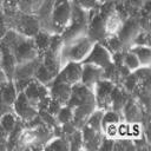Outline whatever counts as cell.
<instances>
[{
    "label": "cell",
    "mask_w": 151,
    "mask_h": 151,
    "mask_svg": "<svg viewBox=\"0 0 151 151\" xmlns=\"http://www.w3.org/2000/svg\"><path fill=\"white\" fill-rule=\"evenodd\" d=\"M8 26H7V22H6V18H5V14L4 12L0 9V40L6 35V33L8 32Z\"/></svg>",
    "instance_id": "cell-48"
},
{
    "label": "cell",
    "mask_w": 151,
    "mask_h": 151,
    "mask_svg": "<svg viewBox=\"0 0 151 151\" xmlns=\"http://www.w3.org/2000/svg\"><path fill=\"white\" fill-rule=\"evenodd\" d=\"M7 80V77H6V74H5V72H4V70L1 68V66H0V84L1 83H4V81H6Z\"/></svg>",
    "instance_id": "cell-52"
},
{
    "label": "cell",
    "mask_w": 151,
    "mask_h": 151,
    "mask_svg": "<svg viewBox=\"0 0 151 151\" xmlns=\"http://www.w3.org/2000/svg\"><path fill=\"white\" fill-rule=\"evenodd\" d=\"M7 138H8V133L0 125V150H7V147H6Z\"/></svg>",
    "instance_id": "cell-49"
},
{
    "label": "cell",
    "mask_w": 151,
    "mask_h": 151,
    "mask_svg": "<svg viewBox=\"0 0 151 151\" xmlns=\"http://www.w3.org/2000/svg\"><path fill=\"white\" fill-rule=\"evenodd\" d=\"M57 118V122L59 125H63V124H66V123H71L72 119H73V110L71 106L68 105H63L61 109L59 110V112L57 113L55 116Z\"/></svg>",
    "instance_id": "cell-36"
},
{
    "label": "cell",
    "mask_w": 151,
    "mask_h": 151,
    "mask_svg": "<svg viewBox=\"0 0 151 151\" xmlns=\"http://www.w3.org/2000/svg\"><path fill=\"white\" fill-rule=\"evenodd\" d=\"M93 44H94V41L87 34L64 42V46L60 51L61 67H63V65H65L66 63H70V61L81 63L90 53Z\"/></svg>",
    "instance_id": "cell-5"
},
{
    "label": "cell",
    "mask_w": 151,
    "mask_h": 151,
    "mask_svg": "<svg viewBox=\"0 0 151 151\" xmlns=\"http://www.w3.org/2000/svg\"><path fill=\"white\" fill-rule=\"evenodd\" d=\"M117 137L119 138H124V137H129V123L125 120H122L118 123V127H117Z\"/></svg>",
    "instance_id": "cell-47"
},
{
    "label": "cell",
    "mask_w": 151,
    "mask_h": 151,
    "mask_svg": "<svg viewBox=\"0 0 151 151\" xmlns=\"http://www.w3.org/2000/svg\"><path fill=\"white\" fill-rule=\"evenodd\" d=\"M114 84L107 79H100L97 81L92 88L96 107L103 111L111 110V92L113 90Z\"/></svg>",
    "instance_id": "cell-10"
},
{
    "label": "cell",
    "mask_w": 151,
    "mask_h": 151,
    "mask_svg": "<svg viewBox=\"0 0 151 151\" xmlns=\"http://www.w3.org/2000/svg\"><path fill=\"white\" fill-rule=\"evenodd\" d=\"M123 19L119 17V14L113 9L111 13H109L104 21V33L106 35H114L118 33L123 25Z\"/></svg>",
    "instance_id": "cell-22"
},
{
    "label": "cell",
    "mask_w": 151,
    "mask_h": 151,
    "mask_svg": "<svg viewBox=\"0 0 151 151\" xmlns=\"http://www.w3.org/2000/svg\"><path fill=\"white\" fill-rule=\"evenodd\" d=\"M26 96V98L35 106L38 107V105L44 101L45 99H47L50 97V92H48V87L44 84H41L40 81H38L37 79H33L27 86L26 88L22 91Z\"/></svg>",
    "instance_id": "cell-15"
},
{
    "label": "cell",
    "mask_w": 151,
    "mask_h": 151,
    "mask_svg": "<svg viewBox=\"0 0 151 151\" xmlns=\"http://www.w3.org/2000/svg\"><path fill=\"white\" fill-rule=\"evenodd\" d=\"M112 63V54L98 41H96L87 54V57L81 61V64H93L103 70Z\"/></svg>",
    "instance_id": "cell-12"
},
{
    "label": "cell",
    "mask_w": 151,
    "mask_h": 151,
    "mask_svg": "<svg viewBox=\"0 0 151 151\" xmlns=\"http://www.w3.org/2000/svg\"><path fill=\"white\" fill-rule=\"evenodd\" d=\"M150 110L145 109L137 99H134L132 96L127 99L126 104L124 105L122 110L123 119L127 123H143L144 126L149 127V116Z\"/></svg>",
    "instance_id": "cell-8"
},
{
    "label": "cell",
    "mask_w": 151,
    "mask_h": 151,
    "mask_svg": "<svg viewBox=\"0 0 151 151\" xmlns=\"http://www.w3.org/2000/svg\"><path fill=\"white\" fill-rule=\"evenodd\" d=\"M113 143H114V138H110V137L103 136L98 150H100V151H112V149H113Z\"/></svg>",
    "instance_id": "cell-45"
},
{
    "label": "cell",
    "mask_w": 151,
    "mask_h": 151,
    "mask_svg": "<svg viewBox=\"0 0 151 151\" xmlns=\"http://www.w3.org/2000/svg\"><path fill=\"white\" fill-rule=\"evenodd\" d=\"M0 58H1V47H0Z\"/></svg>",
    "instance_id": "cell-54"
},
{
    "label": "cell",
    "mask_w": 151,
    "mask_h": 151,
    "mask_svg": "<svg viewBox=\"0 0 151 151\" xmlns=\"http://www.w3.org/2000/svg\"><path fill=\"white\" fill-rule=\"evenodd\" d=\"M0 47H1V58H0V66L4 70L7 80H12L13 79V73L17 66V60L12 53V51L9 50V47L2 42L0 40Z\"/></svg>",
    "instance_id": "cell-20"
},
{
    "label": "cell",
    "mask_w": 151,
    "mask_h": 151,
    "mask_svg": "<svg viewBox=\"0 0 151 151\" xmlns=\"http://www.w3.org/2000/svg\"><path fill=\"white\" fill-rule=\"evenodd\" d=\"M81 130V134H83V150H87V151H94L99 149L101 138H103V132L96 131L94 129L87 126V125H83L80 127Z\"/></svg>",
    "instance_id": "cell-18"
},
{
    "label": "cell",
    "mask_w": 151,
    "mask_h": 151,
    "mask_svg": "<svg viewBox=\"0 0 151 151\" xmlns=\"http://www.w3.org/2000/svg\"><path fill=\"white\" fill-rule=\"evenodd\" d=\"M71 88H72L71 85L53 79L52 83L48 85L50 97H51L52 99L57 100L59 104H61V105H66L67 101H68V99H70Z\"/></svg>",
    "instance_id": "cell-17"
},
{
    "label": "cell",
    "mask_w": 151,
    "mask_h": 151,
    "mask_svg": "<svg viewBox=\"0 0 151 151\" xmlns=\"http://www.w3.org/2000/svg\"><path fill=\"white\" fill-rule=\"evenodd\" d=\"M123 64H124V66L127 67L131 72H133V71H136L137 68L140 67L139 60L137 59V57H136L129 48L123 50Z\"/></svg>",
    "instance_id": "cell-33"
},
{
    "label": "cell",
    "mask_w": 151,
    "mask_h": 151,
    "mask_svg": "<svg viewBox=\"0 0 151 151\" xmlns=\"http://www.w3.org/2000/svg\"><path fill=\"white\" fill-rule=\"evenodd\" d=\"M113 151H132L134 150V145L132 142V138L124 137V138H114L113 143Z\"/></svg>",
    "instance_id": "cell-34"
},
{
    "label": "cell",
    "mask_w": 151,
    "mask_h": 151,
    "mask_svg": "<svg viewBox=\"0 0 151 151\" xmlns=\"http://www.w3.org/2000/svg\"><path fill=\"white\" fill-rule=\"evenodd\" d=\"M117 127H118V123H110V124H105L101 127V132L104 136L110 137V138H117Z\"/></svg>",
    "instance_id": "cell-44"
},
{
    "label": "cell",
    "mask_w": 151,
    "mask_h": 151,
    "mask_svg": "<svg viewBox=\"0 0 151 151\" xmlns=\"http://www.w3.org/2000/svg\"><path fill=\"white\" fill-rule=\"evenodd\" d=\"M139 17H129L123 21V25L117 33V37L120 39L125 48H129L132 39L136 37V34L142 29L139 25Z\"/></svg>",
    "instance_id": "cell-14"
},
{
    "label": "cell",
    "mask_w": 151,
    "mask_h": 151,
    "mask_svg": "<svg viewBox=\"0 0 151 151\" xmlns=\"http://www.w3.org/2000/svg\"><path fill=\"white\" fill-rule=\"evenodd\" d=\"M72 4L79 6L80 8L85 9V11H90L93 8H97L100 4L98 2V0H71Z\"/></svg>",
    "instance_id": "cell-43"
},
{
    "label": "cell",
    "mask_w": 151,
    "mask_h": 151,
    "mask_svg": "<svg viewBox=\"0 0 151 151\" xmlns=\"http://www.w3.org/2000/svg\"><path fill=\"white\" fill-rule=\"evenodd\" d=\"M81 63H76V61H70L63 65L60 68L59 73L55 76V80L63 81L65 84H68L71 86L80 83V77H81Z\"/></svg>",
    "instance_id": "cell-13"
},
{
    "label": "cell",
    "mask_w": 151,
    "mask_h": 151,
    "mask_svg": "<svg viewBox=\"0 0 151 151\" xmlns=\"http://www.w3.org/2000/svg\"><path fill=\"white\" fill-rule=\"evenodd\" d=\"M98 42H100L111 54H113L114 52L125 50L123 42H122L120 39L117 37V34H114V35H106V37H104V38H103L100 41H98Z\"/></svg>",
    "instance_id": "cell-28"
},
{
    "label": "cell",
    "mask_w": 151,
    "mask_h": 151,
    "mask_svg": "<svg viewBox=\"0 0 151 151\" xmlns=\"http://www.w3.org/2000/svg\"><path fill=\"white\" fill-rule=\"evenodd\" d=\"M54 0H44L38 11L35 12V15L39 21L40 29L48 32L52 34V9H53Z\"/></svg>",
    "instance_id": "cell-16"
},
{
    "label": "cell",
    "mask_w": 151,
    "mask_h": 151,
    "mask_svg": "<svg viewBox=\"0 0 151 151\" xmlns=\"http://www.w3.org/2000/svg\"><path fill=\"white\" fill-rule=\"evenodd\" d=\"M39 63H40V59L35 58V59H32L28 61L17 64L12 80H13L18 92H22L26 88V86L34 79V73L37 71Z\"/></svg>",
    "instance_id": "cell-7"
},
{
    "label": "cell",
    "mask_w": 151,
    "mask_h": 151,
    "mask_svg": "<svg viewBox=\"0 0 151 151\" xmlns=\"http://www.w3.org/2000/svg\"><path fill=\"white\" fill-rule=\"evenodd\" d=\"M44 0H19V9L26 13L35 14Z\"/></svg>",
    "instance_id": "cell-37"
},
{
    "label": "cell",
    "mask_w": 151,
    "mask_h": 151,
    "mask_svg": "<svg viewBox=\"0 0 151 151\" xmlns=\"http://www.w3.org/2000/svg\"><path fill=\"white\" fill-rule=\"evenodd\" d=\"M124 120L123 119V116L120 112H117V111H113V110H107V111H104V114H103V120H101V127L105 125V124H110V123H119Z\"/></svg>",
    "instance_id": "cell-40"
},
{
    "label": "cell",
    "mask_w": 151,
    "mask_h": 151,
    "mask_svg": "<svg viewBox=\"0 0 151 151\" xmlns=\"http://www.w3.org/2000/svg\"><path fill=\"white\" fill-rule=\"evenodd\" d=\"M66 105L71 106L73 110L72 124L77 129H80L83 125H85V122L90 113L94 109H97L92 88L83 85L81 83L72 86L70 99Z\"/></svg>",
    "instance_id": "cell-1"
},
{
    "label": "cell",
    "mask_w": 151,
    "mask_h": 151,
    "mask_svg": "<svg viewBox=\"0 0 151 151\" xmlns=\"http://www.w3.org/2000/svg\"><path fill=\"white\" fill-rule=\"evenodd\" d=\"M12 109H13L14 114L24 123L31 120L32 118H34L38 114V109L26 98L24 92L18 93V97H17L15 101L13 103Z\"/></svg>",
    "instance_id": "cell-11"
},
{
    "label": "cell",
    "mask_w": 151,
    "mask_h": 151,
    "mask_svg": "<svg viewBox=\"0 0 151 151\" xmlns=\"http://www.w3.org/2000/svg\"><path fill=\"white\" fill-rule=\"evenodd\" d=\"M130 2L134 6V7H137V8H140L143 5H144V2H145V0H130Z\"/></svg>",
    "instance_id": "cell-51"
},
{
    "label": "cell",
    "mask_w": 151,
    "mask_h": 151,
    "mask_svg": "<svg viewBox=\"0 0 151 151\" xmlns=\"http://www.w3.org/2000/svg\"><path fill=\"white\" fill-rule=\"evenodd\" d=\"M44 150H53V151H70L68 142L64 136L53 137L44 147Z\"/></svg>",
    "instance_id": "cell-31"
},
{
    "label": "cell",
    "mask_w": 151,
    "mask_h": 151,
    "mask_svg": "<svg viewBox=\"0 0 151 151\" xmlns=\"http://www.w3.org/2000/svg\"><path fill=\"white\" fill-rule=\"evenodd\" d=\"M107 1H111V0H98L99 4H105V2H107Z\"/></svg>",
    "instance_id": "cell-53"
},
{
    "label": "cell",
    "mask_w": 151,
    "mask_h": 151,
    "mask_svg": "<svg viewBox=\"0 0 151 151\" xmlns=\"http://www.w3.org/2000/svg\"><path fill=\"white\" fill-rule=\"evenodd\" d=\"M11 111H13L12 106L7 105V104H6V103L0 98V117H1L2 114L7 113V112H11Z\"/></svg>",
    "instance_id": "cell-50"
},
{
    "label": "cell",
    "mask_w": 151,
    "mask_h": 151,
    "mask_svg": "<svg viewBox=\"0 0 151 151\" xmlns=\"http://www.w3.org/2000/svg\"><path fill=\"white\" fill-rule=\"evenodd\" d=\"M103 114H104V111L100 110V109H94L90 116L87 117L86 122H85V125L94 129L96 131H99L101 132V120H103Z\"/></svg>",
    "instance_id": "cell-30"
},
{
    "label": "cell",
    "mask_w": 151,
    "mask_h": 151,
    "mask_svg": "<svg viewBox=\"0 0 151 151\" xmlns=\"http://www.w3.org/2000/svg\"><path fill=\"white\" fill-rule=\"evenodd\" d=\"M6 18V22L9 29H13L18 32L21 35L33 38L39 31V21L35 14L26 13L20 9L9 12V13H4Z\"/></svg>",
    "instance_id": "cell-4"
},
{
    "label": "cell",
    "mask_w": 151,
    "mask_h": 151,
    "mask_svg": "<svg viewBox=\"0 0 151 151\" xmlns=\"http://www.w3.org/2000/svg\"><path fill=\"white\" fill-rule=\"evenodd\" d=\"M1 41L9 47L17 60V64L38 58L33 38L21 35L13 29H8V32L1 39Z\"/></svg>",
    "instance_id": "cell-3"
},
{
    "label": "cell",
    "mask_w": 151,
    "mask_h": 151,
    "mask_svg": "<svg viewBox=\"0 0 151 151\" xmlns=\"http://www.w3.org/2000/svg\"><path fill=\"white\" fill-rule=\"evenodd\" d=\"M53 137V129L45 123L35 127H25L19 137L15 150H44L45 145Z\"/></svg>",
    "instance_id": "cell-2"
},
{
    "label": "cell",
    "mask_w": 151,
    "mask_h": 151,
    "mask_svg": "<svg viewBox=\"0 0 151 151\" xmlns=\"http://www.w3.org/2000/svg\"><path fill=\"white\" fill-rule=\"evenodd\" d=\"M81 77L80 83L90 88H93L94 84L103 79V68L93 64H81Z\"/></svg>",
    "instance_id": "cell-19"
},
{
    "label": "cell",
    "mask_w": 151,
    "mask_h": 151,
    "mask_svg": "<svg viewBox=\"0 0 151 151\" xmlns=\"http://www.w3.org/2000/svg\"><path fill=\"white\" fill-rule=\"evenodd\" d=\"M41 63H42V65L54 76V78H55V76L59 73V71H60V68H61V61H60V55L59 54H55V53H53V52H51L50 50L41 57Z\"/></svg>",
    "instance_id": "cell-25"
},
{
    "label": "cell",
    "mask_w": 151,
    "mask_h": 151,
    "mask_svg": "<svg viewBox=\"0 0 151 151\" xmlns=\"http://www.w3.org/2000/svg\"><path fill=\"white\" fill-rule=\"evenodd\" d=\"M50 39H51V33L45 32L42 29H40L34 37H33V42H34V47L37 50V54L38 58L41 59V57L48 51L50 47Z\"/></svg>",
    "instance_id": "cell-24"
},
{
    "label": "cell",
    "mask_w": 151,
    "mask_h": 151,
    "mask_svg": "<svg viewBox=\"0 0 151 151\" xmlns=\"http://www.w3.org/2000/svg\"><path fill=\"white\" fill-rule=\"evenodd\" d=\"M24 129H25V123L18 118L17 124L14 125L13 130L8 133V138H7V142H6L7 150H15L17 143H18L19 137H20V134H21V132H22Z\"/></svg>",
    "instance_id": "cell-27"
},
{
    "label": "cell",
    "mask_w": 151,
    "mask_h": 151,
    "mask_svg": "<svg viewBox=\"0 0 151 151\" xmlns=\"http://www.w3.org/2000/svg\"><path fill=\"white\" fill-rule=\"evenodd\" d=\"M64 46V39L61 37V34H57V33H52L51 34V39H50V47L48 50L55 54L60 55V51Z\"/></svg>",
    "instance_id": "cell-39"
},
{
    "label": "cell",
    "mask_w": 151,
    "mask_h": 151,
    "mask_svg": "<svg viewBox=\"0 0 151 151\" xmlns=\"http://www.w3.org/2000/svg\"><path fill=\"white\" fill-rule=\"evenodd\" d=\"M129 98L130 94L120 85H114L111 92V110L122 113V110Z\"/></svg>",
    "instance_id": "cell-21"
},
{
    "label": "cell",
    "mask_w": 151,
    "mask_h": 151,
    "mask_svg": "<svg viewBox=\"0 0 151 151\" xmlns=\"http://www.w3.org/2000/svg\"><path fill=\"white\" fill-rule=\"evenodd\" d=\"M145 126L143 123H129V138H137L145 133Z\"/></svg>",
    "instance_id": "cell-41"
},
{
    "label": "cell",
    "mask_w": 151,
    "mask_h": 151,
    "mask_svg": "<svg viewBox=\"0 0 151 151\" xmlns=\"http://www.w3.org/2000/svg\"><path fill=\"white\" fill-rule=\"evenodd\" d=\"M17 120H18V117L14 114L13 111H11V112H7L0 117V125L4 127V130L7 133H9L13 130L14 125L17 124Z\"/></svg>",
    "instance_id": "cell-35"
},
{
    "label": "cell",
    "mask_w": 151,
    "mask_h": 151,
    "mask_svg": "<svg viewBox=\"0 0 151 151\" xmlns=\"http://www.w3.org/2000/svg\"><path fill=\"white\" fill-rule=\"evenodd\" d=\"M129 50L137 57L140 66L151 65V48L147 46H130Z\"/></svg>",
    "instance_id": "cell-26"
},
{
    "label": "cell",
    "mask_w": 151,
    "mask_h": 151,
    "mask_svg": "<svg viewBox=\"0 0 151 151\" xmlns=\"http://www.w3.org/2000/svg\"><path fill=\"white\" fill-rule=\"evenodd\" d=\"M18 91L17 87L13 83V80H6L0 84V98L9 106L13 105L18 97Z\"/></svg>",
    "instance_id": "cell-23"
},
{
    "label": "cell",
    "mask_w": 151,
    "mask_h": 151,
    "mask_svg": "<svg viewBox=\"0 0 151 151\" xmlns=\"http://www.w3.org/2000/svg\"><path fill=\"white\" fill-rule=\"evenodd\" d=\"M87 27H88V12L72 4L70 20L65 29L61 33L64 42L76 39L78 37H81V35H86Z\"/></svg>",
    "instance_id": "cell-6"
},
{
    "label": "cell",
    "mask_w": 151,
    "mask_h": 151,
    "mask_svg": "<svg viewBox=\"0 0 151 151\" xmlns=\"http://www.w3.org/2000/svg\"><path fill=\"white\" fill-rule=\"evenodd\" d=\"M130 46H147V47H150V31L140 29L136 34V37L132 39Z\"/></svg>",
    "instance_id": "cell-38"
},
{
    "label": "cell",
    "mask_w": 151,
    "mask_h": 151,
    "mask_svg": "<svg viewBox=\"0 0 151 151\" xmlns=\"http://www.w3.org/2000/svg\"><path fill=\"white\" fill-rule=\"evenodd\" d=\"M68 142V149L70 151H79L83 150V134L80 129H76L70 134L65 137Z\"/></svg>",
    "instance_id": "cell-29"
},
{
    "label": "cell",
    "mask_w": 151,
    "mask_h": 151,
    "mask_svg": "<svg viewBox=\"0 0 151 151\" xmlns=\"http://www.w3.org/2000/svg\"><path fill=\"white\" fill-rule=\"evenodd\" d=\"M0 9L4 13H9L19 9V0H0Z\"/></svg>",
    "instance_id": "cell-42"
},
{
    "label": "cell",
    "mask_w": 151,
    "mask_h": 151,
    "mask_svg": "<svg viewBox=\"0 0 151 151\" xmlns=\"http://www.w3.org/2000/svg\"><path fill=\"white\" fill-rule=\"evenodd\" d=\"M71 0H54L52 9V33L61 34L71 17Z\"/></svg>",
    "instance_id": "cell-9"
},
{
    "label": "cell",
    "mask_w": 151,
    "mask_h": 151,
    "mask_svg": "<svg viewBox=\"0 0 151 151\" xmlns=\"http://www.w3.org/2000/svg\"><path fill=\"white\" fill-rule=\"evenodd\" d=\"M34 79H37L38 81H40L41 84H44V85H46V86L48 87V85H50V84L52 83V80L54 79V76L42 65V63H41V60H40L38 67H37V71H35V73H34Z\"/></svg>",
    "instance_id": "cell-32"
},
{
    "label": "cell",
    "mask_w": 151,
    "mask_h": 151,
    "mask_svg": "<svg viewBox=\"0 0 151 151\" xmlns=\"http://www.w3.org/2000/svg\"><path fill=\"white\" fill-rule=\"evenodd\" d=\"M61 106H63V105L59 104L57 100L50 98L48 104H47V106H46V110H44V111H47L48 113H51V114H53V116H57V113L59 112V110L61 109Z\"/></svg>",
    "instance_id": "cell-46"
}]
</instances>
